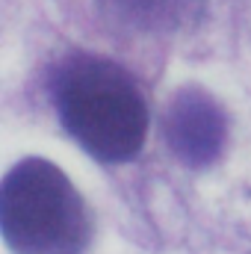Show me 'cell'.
Returning <instances> with one entry per match:
<instances>
[{"instance_id":"cell-1","label":"cell","mask_w":251,"mask_h":254,"mask_svg":"<svg viewBox=\"0 0 251 254\" xmlns=\"http://www.w3.org/2000/svg\"><path fill=\"white\" fill-rule=\"evenodd\" d=\"M51 86L65 130L95 160L127 163L142 151L148 107L125 68L92 54H74L57 68Z\"/></svg>"},{"instance_id":"cell-2","label":"cell","mask_w":251,"mask_h":254,"mask_svg":"<svg viewBox=\"0 0 251 254\" xmlns=\"http://www.w3.org/2000/svg\"><path fill=\"white\" fill-rule=\"evenodd\" d=\"M0 234L15 254H83L92 222L63 169L27 157L0 181Z\"/></svg>"},{"instance_id":"cell-3","label":"cell","mask_w":251,"mask_h":254,"mask_svg":"<svg viewBox=\"0 0 251 254\" xmlns=\"http://www.w3.org/2000/svg\"><path fill=\"white\" fill-rule=\"evenodd\" d=\"M163 133L172 154L192 169H204L219 160L225 139H228V119L219 101L198 89L184 86L172 95L163 119Z\"/></svg>"},{"instance_id":"cell-4","label":"cell","mask_w":251,"mask_h":254,"mask_svg":"<svg viewBox=\"0 0 251 254\" xmlns=\"http://www.w3.org/2000/svg\"><path fill=\"white\" fill-rule=\"evenodd\" d=\"M101 9L125 27L160 33L178 27L187 15H192L198 0H101Z\"/></svg>"}]
</instances>
